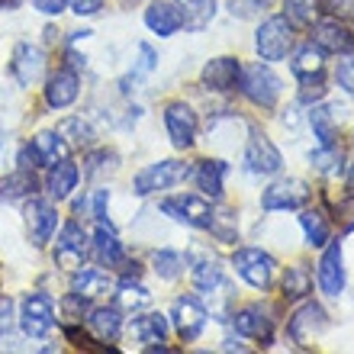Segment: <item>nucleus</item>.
<instances>
[{
  "instance_id": "nucleus-1",
  "label": "nucleus",
  "mask_w": 354,
  "mask_h": 354,
  "mask_svg": "<svg viewBox=\"0 0 354 354\" xmlns=\"http://www.w3.org/2000/svg\"><path fill=\"white\" fill-rule=\"evenodd\" d=\"M239 91H242L245 100H252L254 106L274 110L280 100V91H283V81L270 71L268 62H254V65L242 68V75H239Z\"/></svg>"
},
{
  "instance_id": "nucleus-2",
  "label": "nucleus",
  "mask_w": 354,
  "mask_h": 354,
  "mask_svg": "<svg viewBox=\"0 0 354 354\" xmlns=\"http://www.w3.org/2000/svg\"><path fill=\"white\" fill-rule=\"evenodd\" d=\"M190 165L187 161H177V158H165V161H155V165H145L139 174L132 177V194L136 196H151L158 190H171V187L184 184L190 177Z\"/></svg>"
},
{
  "instance_id": "nucleus-3",
  "label": "nucleus",
  "mask_w": 354,
  "mask_h": 354,
  "mask_svg": "<svg viewBox=\"0 0 354 354\" xmlns=\"http://www.w3.org/2000/svg\"><path fill=\"white\" fill-rule=\"evenodd\" d=\"M245 168L252 171V174H258V177L280 174V168H283V155H280V149L274 145V139H270L261 126H248V142H245Z\"/></svg>"
},
{
  "instance_id": "nucleus-4",
  "label": "nucleus",
  "mask_w": 354,
  "mask_h": 354,
  "mask_svg": "<svg viewBox=\"0 0 354 354\" xmlns=\"http://www.w3.org/2000/svg\"><path fill=\"white\" fill-rule=\"evenodd\" d=\"M52 258H55V264L62 270H77L87 264V258H91V235L84 232V225L77 219L62 225L55 248H52Z\"/></svg>"
},
{
  "instance_id": "nucleus-5",
  "label": "nucleus",
  "mask_w": 354,
  "mask_h": 354,
  "mask_svg": "<svg viewBox=\"0 0 354 354\" xmlns=\"http://www.w3.org/2000/svg\"><path fill=\"white\" fill-rule=\"evenodd\" d=\"M232 268L254 290H270L274 277H277V261L268 252H261V248H239L232 254Z\"/></svg>"
},
{
  "instance_id": "nucleus-6",
  "label": "nucleus",
  "mask_w": 354,
  "mask_h": 354,
  "mask_svg": "<svg viewBox=\"0 0 354 354\" xmlns=\"http://www.w3.org/2000/svg\"><path fill=\"white\" fill-rule=\"evenodd\" d=\"M254 48H258V58L261 62H280V58L290 55L293 48V26L287 23V17H270L264 19L258 32H254Z\"/></svg>"
},
{
  "instance_id": "nucleus-7",
  "label": "nucleus",
  "mask_w": 354,
  "mask_h": 354,
  "mask_svg": "<svg viewBox=\"0 0 354 354\" xmlns=\"http://www.w3.org/2000/svg\"><path fill=\"white\" fill-rule=\"evenodd\" d=\"M161 213L171 216L174 223H184L190 229H209L213 219V203L203 194H177L161 200Z\"/></svg>"
},
{
  "instance_id": "nucleus-8",
  "label": "nucleus",
  "mask_w": 354,
  "mask_h": 354,
  "mask_svg": "<svg viewBox=\"0 0 354 354\" xmlns=\"http://www.w3.org/2000/svg\"><path fill=\"white\" fill-rule=\"evenodd\" d=\"M309 196H313V190H309L306 180H299V177H280V180H274L261 194V209L264 213L303 209L309 203Z\"/></svg>"
},
{
  "instance_id": "nucleus-9",
  "label": "nucleus",
  "mask_w": 354,
  "mask_h": 354,
  "mask_svg": "<svg viewBox=\"0 0 354 354\" xmlns=\"http://www.w3.org/2000/svg\"><path fill=\"white\" fill-rule=\"evenodd\" d=\"M55 326V303L48 293H26L19 303V328L29 338H46Z\"/></svg>"
},
{
  "instance_id": "nucleus-10",
  "label": "nucleus",
  "mask_w": 354,
  "mask_h": 354,
  "mask_svg": "<svg viewBox=\"0 0 354 354\" xmlns=\"http://www.w3.org/2000/svg\"><path fill=\"white\" fill-rule=\"evenodd\" d=\"M23 216H26V235L29 242L36 245V248H46L48 242H52V235H55L58 229V209L52 200H46V196H29L26 200V209H23Z\"/></svg>"
},
{
  "instance_id": "nucleus-11",
  "label": "nucleus",
  "mask_w": 354,
  "mask_h": 354,
  "mask_svg": "<svg viewBox=\"0 0 354 354\" xmlns=\"http://www.w3.org/2000/svg\"><path fill=\"white\" fill-rule=\"evenodd\" d=\"M328 328V313L319 303H303V306L293 313V319H290V338H293V345L299 348H313V342H319V335Z\"/></svg>"
},
{
  "instance_id": "nucleus-12",
  "label": "nucleus",
  "mask_w": 354,
  "mask_h": 354,
  "mask_svg": "<svg viewBox=\"0 0 354 354\" xmlns=\"http://www.w3.org/2000/svg\"><path fill=\"white\" fill-rule=\"evenodd\" d=\"M165 129H168L174 149H180V151L194 149L196 132H200V122H196L194 106L184 103V100H171L168 106H165Z\"/></svg>"
},
{
  "instance_id": "nucleus-13",
  "label": "nucleus",
  "mask_w": 354,
  "mask_h": 354,
  "mask_svg": "<svg viewBox=\"0 0 354 354\" xmlns=\"http://www.w3.org/2000/svg\"><path fill=\"white\" fill-rule=\"evenodd\" d=\"M10 75L17 77L19 87H32L46 77V52L32 42H17L10 58Z\"/></svg>"
},
{
  "instance_id": "nucleus-14",
  "label": "nucleus",
  "mask_w": 354,
  "mask_h": 354,
  "mask_svg": "<svg viewBox=\"0 0 354 354\" xmlns=\"http://www.w3.org/2000/svg\"><path fill=\"white\" fill-rule=\"evenodd\" d=\"M229 319H232V328L242 338H254V342H261V348L270 345V338H274V319H270V313L261 303L235 309Z\"/></svg>"
},
{
  "instance_id": "nucleus-15",
  "label": "nucleus",
  "mask_w": 354,
  "mask_h": 354,
  "mask_svg": "<svg viewBox=\"0 0 354 354\" xmlns=\"http://www.w3.org/2000/svg\"><path fill=\"white\" fill-rule=\"evenodd\" d=\"M313 39L322 52H335V55H348L354 52V29L348 26L345 19H316L313 23Z\"/></svg>"
},
{
  "instance_id": "nucleus-16",
  "label": "nucleus",
  "mask_w": 354,
  "mask_h": 354,
  "mask_svg": "<svg viewBox=\"0 0 354 354\" xmlns=\"http://www.w3.org/2000/svg\"><path fill=\"white\" fill-rule=\"evenodd\" d=\"M319 287L326 297H342L345 290V252H342V242H326V252H322V261H319Z\"/></svg>"
},
{
  "instance_id": "nucleus-17",
  "label": "nucleus",
  "mask_w": 354,
  "mask_h": 354,
  "mask_svg": "<svg viewBox=\"0 0 354 354\" xmlns=\"http://www.w3.org/2000/svg\"><path fill=\"white\" fill-rule=\"evenodd\" d=\"M42 91H46V103L52 110H65V106H71V103L77 100V93H81V75H77L71 65L58 68L55 75H48Z\"/></svg>"
},
{
  "instance_id": "nucleus-18",
  "label": "nucleus",
  "mask_w": 354,
  "mask_h": 354,
  "mask_svg": "<svg viewBox=\"0 0 354 354\" xmlns=\"http://www.w3.org/2000/svg\"><path fill=\"white\" fill-rule=\"evenodd\" d=\"M171 319H174V326H177V335L184 338L187 345L196 342V338L203 335V328H206V309H203V303H200L196 297L177 299L174 309H171Z\"/></svg>"
},
{
  "instance_id": "nucleus-19",
  "label": "nucleus",
  "mask_w": 354,
  "mask_h": 354,
  "mask_svg": "<svg viewBox=\"0 0 354 354\" xmlns=\"http://www.w3.org/2000/svg\"><path fill=\"white\" fill-rule=\"evenodd\" d=\"M239 75H242V62L232 58V55H219V58H213V62H206L203 65L200 81H203L206 91L229 93V91L239 87Z\"/></svg>"
},
{
  "instance_id": "nucleus-20",
  "label": "nucleus",
  "mask_w": 354,
  "mask_h": 354,
  "mask_svg": "<svg viewBox=\"0 0 354 354\" xmlns=\"http://www.w3.org/2000/svg\"><path fill=\"white\" fill-rule=\"evenodd\" d=\"M91 254L100 268H122L126 264V252H122V242L116 239L113 223H97L91 235Z\"/></svg>"
},
{
  "instance_id": "nucleus-21",
  "label": "nucleus",
  "mask_w": 354,
  "mask_h": 354,
  "mask_svg": "<svg viewBox=\"0 0 354 354\" xmlns=\"http://www.w3.org/2000/svg\"><path fill=\"white\" fill-rule=\"evenodd\" d=\"M75 277H71V293H75L81 303H97V299H103L106 293L113 290V280H110V274L106 270H100V268H77V270H71Z\"/></svg>"
},
{
  "instance_id": "nucleus-22",
  "label": "nucleus",
  "mask_w": 354,
  "mask_h": 354,
  "mask_svg": "<svg viewBox=\"0 0 354 354\" xmlns=\"http://www.w3.org/2000/svg\"><path fill=\"white\" fill-rule=\"evenodd\" d=\"M87 332L100 338L103 345H113L122 335V309L120 306H93L87 309Z\"/></svg>"
},
{
  "instance_id": "nucleus-23",
  "label": "nucleus",
  "mask_w": 354,
  "mask_h": 354,
  "mask_svg": "<svg viewBox=\"0 0 354 354\" xmlns=\"http://www.w3.org/2000/svg\"><path fill=\"white\" fill-rule=\"evenodd\" d=\"M77 180H81V171H77V165L71 158H62L55 161L52 168H48V177H46V194L52 203H62V200H68V196L75 194Z\"/></svg>"
},
{
  "instance_id": "nucleus-24",
  "label": "nucleus",
  "mask_w": 354,
  "mask_h": 354,
  "mask_svg": "<svg viewBox=\"0 0 354 354\" xmlns=\"http://www.w3.org/2000/svg\"><path fill=\"white\" fill-rule=\"evenodd\" d=\"M225 174H229V165L219 158H203L196 161V168L190 171V177L196 180V187L203 190V196L209 200H219L225 190Z\"/></svg>"
},
{
  "instance_id": "nucleus-25",
  "label": "nucleus",
  "mask_w": 354,
  "mask_h": 354,
  "mask_svg": "<svg viewBox=\"0 0 354 354\" xmlns=\"http://www.w3.org/2000/svg\"><path fill=\"white\" fill-rule=\"evenodd\" d=\"M190 280H194V287L200 293H216V290H223L225 277H223V264L209 258V254H200L194 252L190 254Z\"/></svg>"
},
{
  "instance_id": "nucleus-26",
  "label": "nucleus",
  "mask_w": 354,
  "mask_h": 354,
  "mask_svg": "<svg viewBox=\"0 0 354 354\" xmlns=\"http://www.w3.org/2000/svg\"><path fill=\"white\" fill-rule=\"evenodd\" d=\"M177 13H180V26L190 32H203L216 17V0H174Z\"/></svg>"
},
{
  "instance_id": "nucleus-27",
  "label": "nucleus",
  "mask_w": 354,
  "mask_h": 354,
  "mask_svg": "<svg viewBox=\"0 0 354 354\" xmlns=\"http://www.w3.org/2000/svg\"><path fill=\"white\" fill-rule=\"evenodd\" d=\"M145 26H149L155 36L168 39L180 29V13H177V7L168 3V0H155V3H149V10H145Z\"/></svg>"
},
{
  "instance_id": "nucleus-28",
  "label": "nucleus",
  "mask_w": 354,
  "mask_h": 354,
  "mask_svg": "<svg viewBox=\"0 0 354 354\" xmlns=\"http://www.w3.org/2000/svg\"><path fill=\"white\" fill-rule=\"evenodd\" d=\"M293 75H297V81L303 84V81H322V75H326V52L319 46H303L297 52V58H293Z\"/></svg>"
},
{
  "instance_id": "nucleus-29",
  "label": "nucleus",
  "mask_w": 354,
  "mask_h": 354,
  "mask_svg": "<svg viewBox=\"0 0 354 354\" xmlns=\"http://www.w3.org/2000/svg\"><path fill=\"white\" fill-rule=\"evenodd\" d=\"M32 151H36V158H39L42 168H52L55 161L68 158L71 145L58 136V129H46V132H39L36 139H32Z\"/></svg>"
},
{
  "instance_id": "nucleus-30",
  "label": "nucleus",
  "mask_w": 354,
  "mask_h": 354,
  "mask_svg": "<svg viewBox=\"0 0 354 354\" xmlns=\"http://www.w3.org/2000/svg\"><path fill=\"white\" fill-rule=\"evenodd\" d=\"M132 338L142 345H158L168 338V319L161 313H145V316L132 319Z\"/></svg>"
},
{
  "instance_id": "nucleus-31",
  "label": "nucleus",
  "mask_w": 354,
  "mask_h": 354,
  "mask_svg": "<svg viewBox=\"0 0 354 354\" xmlns=\"http://www.w3.org/2000/svg\"><path fill=\"white\" fill-rule=\"evenodd\" d=\"M113 290H116V306L122 313H139L151 303V293L139 283V277H122Z\"/></svg>"
},
{
  "instance_id": "nucleus-32",
  "label": "nucleus",
  "mask_w": 354,
  "mask_h": 354,
  "mask_svg": "<svg viewBox=\"0 0 354 354\" xmlns=\"http://www.w3.org/2000/svg\"><path fill=\"white\" fill-rule=\"evenodd\" d=\"M206 232L223 245L239 242V219H235L232 206H213V219H209V229H206Z\"/></svg>"
},
{
  "instance_id": "nucleus-33",
  "label": "nucleus",
  "mask_w": 354,
  "mask_h": 354,
  "mask_svg": "<svg viewBox=\"0 0 354 354\" xmlns=\"http://www.w3.org/2000/svg\"><path fill=\"white\" fill-rule=\"evenodd\" d=\"M309 126L316 132L319 145H338V122H335V116H332L328 106L313 103V106H309Z\"/></svg>"
},
{
  "instance_id": "nucleus-34",
  "label": "nucleus",
  "mask_w": 354,
  "mask_h": 354,
  "mask_svg": "<svg viewBox=\"0 0 354 354\" xmlns=\"http://www.w3.org/2000/svg\"><path fill=\"white\" fill-rule=\"evenodd\" d=\"M39 190V180L32 177V171L17 168V174H10L0 180V200H29Z\"/></svg>"
},
{
  "instance_id": "nucleus-35",
  "label": "nucleus",
  "mask_w": 354,
  "mask_h": 354,
  "mask_svg": "<svg viewBox=\"0 0 354 354\" xmlns=\"http://www.w3.org/2000/svg\"><path fill=\"white\" fill-rule=\"evenodd\" d=\"M299 225H303V235L313 248H326V242L332 239V229H328V219L319 209H303L299 213Z\"/></svg>"
},
{
  "instance_id": "nucleus-36",
  "label": "nucleus",
  "mask_w": 354,
  "mask_h": 354,
  "mask_svg": "<svg viewBox=\"0 0 354 354\" xmlns=\"http://www.w3.org/2000/svg\"><path fill=\"white\" fill-rule=\"evenodd\" d=\"M58 136L68 142V145H81V149H91L93 142H97V132L87 120L81 116H68V120L58 122Z\"/></svg>"
},
{
  "instance_id": "nucleus-37",
  "label": "nucleus",
  "mask_w": 354,
  "mask_h": 354,
  "mask_svg": "<svg viewBox=\"0 0 354 354\" xmlns=\"http://www.w3.org/2000/svg\"><path fill=\"white\" fill-rule=\"evenodd\" d=\"M283 17L293 29H309L319 17V0H283Z\"/></svg>"
},
{
  "instance_id": "nucleus-38",
  "label": "nucleus",
  "mask_w": 354,
  "mask_h": 354,
  "mask_svg": "<svg viewBox=\"0 0 354 354\" xmlns=\"http://www.w3.org/2000/svg\"><path fill=\"white\" fill-rule=\"evenodd\" d=\"M184 254L174 252V248H158V252L151 254V270L158 274L161 280H177L184 274Z\"/></svg>"
},
{
  "instance_id": "nucleus-39",
  "label": "nucleus",
  "mask_w": 354,
  "mask_h": 354,
  "mask_svg": "<svg viewBox=\"0 0 354 354\" xmlns=\"http://www.w3.org/2000/svg\"><path fill=\"white\" fill-rule=\"evenodd\" d=\"M309 165L322 174H342L345 168V155L338 145H319L316 151H309Z\"/></svg>"
},
{
  "instance_id": "nucleus-40",
  "label": "nucleus",
  "mask_w": 354,
  "mask_h": 354,
  "mask_svg": "<svg viewBox=\"0 0 354 354\" xmlns=\"http://www.w3.org/2000/svg\"><path fill=\"white\" fill-rule=\"evenodd\" d=\"M313 290V277H309L306 264H293L283 274V297L287 299H303Z\"/></svg>"
},
{
  "instance_id": "nucleus-41",
  "label": "nucleus",
  "mask_w": 354,
  "mask_h": 354,
  "mask_svg": "<svg viewBox=\"0 0 354 354\" xmlns=\"http://www.w3.org/2000/svg\"><path fill=\"white\" fill-rule=\"evenodd\" d=\"M155 65H158V55H155V48L142 42V46H139V65L132 68L129 77H122V81H120L122 93H129V84H139L145 75H151V71H155Z\"/></svg>"
},
{
  "instance_id": "nucleus-42",
  "label": "nucleus",
  "mask_w": 354,
  "mask_h": 354,
  "mask_svg": "<svg viewBox=\"0 0 354 354\" xmlns=\"http://www.w3.org/2000/svg\"><path fill=\"white\" fill-rule=\"evenodd\" d=\"M65 338L77 351H106V348H110V345H103L100 338H93V335H87V332H81L77 326H71V322H65Z\"/></svg>"
},
{
  "instance_id": "nucleus-43",
  "label": "nucleus",
  "mask_w": 354,
  "mask_h": 354,
  "mask_svg": "<svg viewBox=\"0 0 354 354\" xmlns=\"http://www.w3.org/2000/svg\"><path fill=\"white\" fill-rule=\"evenodd\" d=\"M335 81H338V87L345 93H351L354 97V52H348L342 62H338V68H335Z\"/></svg>"
},
{
  "instance_id": "nucleus-44",
  "label": "nucleus",
  "mask_w": 354,
  "mask_h": 354,
  "mask_svg": "<svg viewBox=\"0 0 354 354\" xmlns=\"http://www.w3.org/2000/svg\"><path fill=\"white\" fill-rule=\"evenodd\" d=\"M319 10L335 19H354V0H319Z\"/></svg>"
},
{
  "instance_id": "nucleus-45",
  "label": "nucleus",
  "mask_w": 354,
  "mask_h": 354,
  "mask_svg": "<svg viewBox=\"0 0 354 354\" xmlns=\"http://www.w3.org/2000/svg\"><path fill=\"white\" fill-rule=\"evenodd\" d=\"M106 168H116V155L113 151H106V149H97V151H91V158H87V174H100V171Z\"/></svg>"
},
{
  "instance_id": "nucleus-46",
  "label": "nucleus",
  "mask_w": 354,
  "mask_h": 354,
  "mask_svg": "<svg viewBox=\"0 0 354 354\" xmlns=\"http://www.w3.org/2000/svg\"><path fill=\"white\" fill-rule=\"evenodd\" d=\"M106 209H110V190H93V209L91 216L97 223H110L106 219Z\"/></svg>"
},
{
  "instance_id": "nucleus-47",
  "label": "nucleus",
  "mask_w": 354,
  "mask_h": 354,
  "mask_svg": "<svg viewBox=\"0 0 354 354\" xmlns=\"http://www.w3.org/2000/svg\"><path fill=\"white\" fill-rule=\"evenodd\" d=\"M103 3H106V0H68V7H71L75 17H93V13L103 10Z\"/></svg>"
},
{
  "instance_id": "nucleus-48",
  "label": "nucleus",
  "mask_w": 354,
  "mask_h": 354,
  "mask_svg": "<svg viewBox=\"0 0 354 354\" xmlns=\"http://www.w3.org/2000/svg\"><path fill=\"white\" fill-rule=\"evenodd\" d=\"M32 7H36L42 17H58V13H65L68 0H32Z\"/></svg>"
},
{
  "instance_id": "nucleus-49",
  "label": "nucleus",
  "mask_w": 354,
  "mask_h": 354,
  "mask_svg": "<svg viewBox=\"0 0 354 354\" xmlns=\"http://www.w3.org/2000/svg\"><path fill=\"white\" fill-rule=\"evenodd\" d=\"M252 10H258V3H245V0H229V13H232V17H242V19H248L252 17Z\"/></svg>"
},
{
  "instance_id": "nucleus-50",
  "label": "nucleus",
  "mask_w": 354,
  "mask_h": 354,
  "mask_svg": "<svg viewBox=\"0 0 354 354\" xmlns=\"http://www.w3.org/2000/svg\"><path fill=\"white\" fill-rule=\"evenodd\" d=\"M10 313H13V303H10L7 297H0V338H3V332L10 328Z\"/></svg>"
},
{
  "instance_id": "nucleus-51",
  "label": "nucleus",
  "mask_w": 354,
  "mask_h": 354,
  "mask_svg": "<svg viewBox=\"0 0 354 354\" xmlns=\"http://www.w3.org/2000/svg\"><path fill=\"white\" fill-rule=\"evenodd\" d=\"M223 351H248V348L242 345V338H225V342H223Z\"/></svg>"
},
{
  "instance_id": "nucleus-52",
  "label": "nucleus",
  "mask_w": 354,
  "mask_h": 354,
  "mask_svg": "<svg viewBox=\"0 0 354 354\" xmlns=\"http://www.w3.org/2000/svg\"><path fill=\"white\" fill-rule=\"evenodd\" d=\"M345 187L354 194V158H351V165H348V171H345Z\"/></svg>"
},
{
  "instance_id": "nucleus-53",
  "label": "nucleus",
  "mask_w": 354,
  "mask_h": 354,
  "mask_svg": "<svg viewBox=\"0 0 354 354\" xmlns=\"http://www.w3.org/2000/svg\"><path fill=\"white\" fill-rule=\"evenodd\" d=\"M23 0H0V13H10V10H17Z\"/></svg>"
},
{
  "instance_id": "nucleus-54",
  "label": "nucleus",
  "mask_w": 354,
  "mask_h": 354,
  "mask_svg": "<svg viewBox=\"0 0 354 354\" xmlns=\"http://www.w3.org/2000/svg\"><path fill=\"white\" fill-rule=\"evenodd\" d=\"M254 3H258V7H270V3H274V0H254Z\"/></svg>"
},
{
  "instance_id": "nucleus-55",
  "label": "nucleus",
  "mask_w": 354,
  "mask_h": 354,
  "mask_svg": "<svg viewBox=\"0 0 354 354\" xmlns=\"http://www.w3.org/2000/svg\"><path fill=\"white\" fill-rule=\"evenodd\" d=\"M0 145H3V136H0Z\"/></svg>"
}]
</instances>
